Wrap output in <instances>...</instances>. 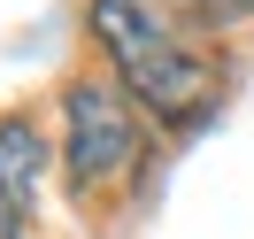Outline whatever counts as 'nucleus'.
I'll return each instance as SVG.
<instances>
[{
    "label": "nucleus",
    "instance_id": "nucleus-1",
    "mask_svg": "<svg viewBox=\"0 0 254 239\" xmlns=\"http://www.w3.org/2000/svg\"><path fill=\"white\" fill-rule=\"evenodd\" d=\"M93 39L124 93L139 100L154 124H192L216 93V62L177 31L170 0H93Z\"/></svg>",
    "mask_w": 254,
    "mask_h": 239
},
{
    "label": "nucleus",
    "instance_id": "nucleus-5",
    "mask_svg": "<svg viewBox=\"0 0 254 239\" xmlns=\"http://www.w3.org/2000/svg\"><path fill=\"white\" fill-rule=\"evenodd\" d=\"M0 239H23V208L8 201V193H0Z\"/></svg>",
    "mask_w": 254,
    "mask_h": 239
},
{
    "label": "nucleus",
    "instance_id": "nucleus-2",
    "mask_svg": "<svg viewBox=\"0 0 254 239\" xmlns=\"http://www.w3.org/2000/svg\"><path fill=\"white\" fill-rule=\"evenodd\" d=\"M62 124H69V185L85 201L108 193V185H124L139 170V116H131V100L116 85L77 78L62 93Z\"/></svg>",
    "mask_w": 254,
    "mask_h": 239
},
{
    "label": "nucleus",
    "instance_id": "nucleus-4",
    "mask_svg": "<svg viewBox=\"0 0 254 239\" xmlns=\"http://www.w3.org/2000/svg\"><path fill=\"white\" fill-rule=\"evenodd\" d=\"M170 8L192 23V31H231V23L254 16V0H170Z\"/></svg>",
    "mask_w": 254,
    "mask_h": 239
},
{
    "label": "nucleus",
    "instance_id": "nucleus-3",
    "mask_svg": "<svg viewBox=\"0 0 254 239\" xmlns=\"http://www.w3.org/2000/svg\"><path fill=\"white\" fill-rule=\"evenodd\" d=\"M39 170H47V139H39L31 116H0V193L31 216L39 201Z\"/></svg>",
    "mask_w": 254,
    "mask_h": 239
}]
</instances>
